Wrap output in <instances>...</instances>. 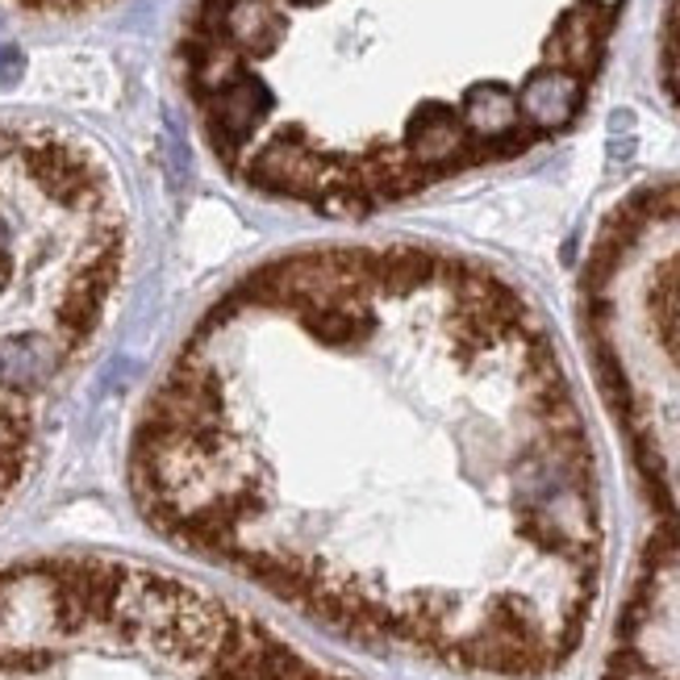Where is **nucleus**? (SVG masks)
<instances>
[{
  "instance_id": "obj_1",
  "label": "nucleus",
  "mask_w": 680,
  "mask_h": 680,
  "mask_svg": "<svg viewBox=\"0 0 680 680\" xmlns=\"http://www.w3.org/2000/svg\"><path fill=\"white\" fill-rule=\"evenodd\" d=\"M142 517L309 622L497 680L585 643L601 468L542 309L426 242L247 267L167 355L130 434Z\"/></svg>"
},
{
  "instance_id": "obj_2",
  "label": "nucleus",
  "mask_w": 680,
  "mask_h": 680,
  "mask_svg": "<svg viewBox=\"0 0 680 680\" xmlns=\"http://www.w3.org/2000/svg\"><path fill=\"white\" fill-rule=\"evenodd\" d=\"M627 0H196L180 80L255 196L363 217L563 139Z\"/></svg>"
},
{
  "instance_id": "obj_3",
  "label": "nucleus",
  "mask_w": 680,
  "mask_h": 680,
  "mask_svg": "<svg viewBox=\"0 0 680 680\" xmlns=\"http://www.w3.org/2000/svg\"><path fill=\"white\" fill-rule=\"evenodd\" d=\"M0 680H351L230 597L126 556L0 568Z\"/></svg>"
},
{
  "instance_id": "obj_4",
  "label": "nucleus",
  "mask_w": 680,
  "mask_h": 680,
  "mask_svg": "<svg viewBox=\"0 0 680 680\" xmlns=\"http://www.w3.org/2000/svg\"><path fill=\"white\" fill-rule=\"evenodd\" d=\"M659 75L680 109V0H664V34H659Z\"/></svg>"
}]
</instances>
